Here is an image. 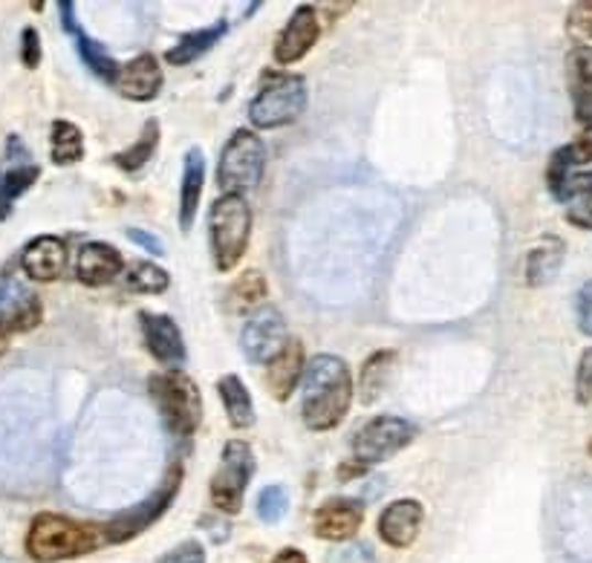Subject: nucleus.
Masks as SVG:
<instances>
[{
    "instance_id": "nucleus-1",
    "label": "nucleus",
    "mask_w": 592,
    "mask_h": 563,
    "mask_svg": "<svg viewBox=\"0 0 592 563\" xmlns=\"http://www.w3.org/2000/svg\"><path fill=\"white\" fill-rule=\"evenodd\" d=\"M301 419L310 431H333L344 422L353 404V376L344 358L321 353L304 367Z\"/></svg>"
},
{
    "instance_id": "nucleus-2",
    "label": "nucleus",
    "mask_w": 592,
    "mask_h": 563,
    "mask_svg": "<svg viewBox=\"0 0 592 563\" xmlns=\"http://www.w3.org/2000/svg\"><path fill=\"white\" fill-rule=\"evenodd\" d=\"M105 543L101 526L82 523L55 511H41L26 532V555L39 563H62L93 555Z\"/></svg>"
},
{
    "instance_id": "nucleus-3",
    "label": "nucleus",
    "mask_w": 592,
    "mask_h": 563,
    "mask_svg": "<svg viewBox=\"0 0 592 563\" xmlns=\"http://www.w3.org/2000/svg\"><path fill=\"white\" fill-rule=\"evenodd\" d=\"M148 393L157 402L162 422L174 436H194L203 425V397L197 381L183 370H162L148 379Z\"/></svg>"
},
{
    "instance_id": "nucleus-4",
    "label": "nucleus",
    "mask_w": 592,
    "mask_h": 563,
    "mask_svg": "<svg viewBox=\"0 0 592 563\" xmlns=\"http://www.w3.org/2000/svg\"><path fill=\"white\" fill-rule=\"evenodd\" d=\"M251 240V208L240 194H226L208 212V243L217 272H232L244 260Z\"/></svg>"
},
{
    "instance_id": "nucleus-5",
    "label": "nucleus",
    "mask_w": 592,
    "mask_h": 563,
    "mask_svg": "<svg viewBox=\"0 0 592 563\" xmlns=\"http://www.w3.org/2000/svg\"><path fill=\"white\" fill-rule=\"evenodd\" d=\"M266 171V145L255 130H235L232 139L223 145L220 162H217V185L226 194H240L258 188Z\"/></svg>"
},
{
    "instance_id": "nucleus-6",
    "label": "nucleus",
    "mask_w": 592,
    "mask_h": 563,
    "mask_svg": "<svg viewBox=\"0 0 592 563\" xmlns=\"http://www.w3.org/2000/svg\"><path fill=\"white\" fill-rule=\"evenodd\" d=\"M306 107V82L298 73H278L260 87L251 99L249 119L255 128L275 130L287 128L304 113Z\"/></svg>"
},
{
    "instance_id": "nucleus-7",
    "label": "nucleus",
    "mask_w": 592,
    "mask_h": 563,
    "mask_svg": "<svg viewBox=\"0 0 592 563\" xmlns=\"http://www.w3.org/2000/svg\"><path fill=\"white\" fill-rule=\"evenodd\" d=\"M180 488H183V468H180V465H171L165 480L157 486V491H151V495L144 497L142 502H137L133 509L119 511L116 518H110V523L101 526V529H105V541L128 543L133 541V538H139L144 529H151V526L171 509V502L180 495Z\"/></svg>"
},
{
    "instance_id": "nucleus-8",
    "label": "nucleus",
    "mask_w": 592,
    "mask_h": 563,
    "mask_svg": "<svg viewBox=\"0 0 592 563\" xmlns=\"http://www.w3.org/2000/svg\"><path fill=\"white\" fill-rule=\"evenodd\" d=\"M255 477V454L249 442L232 440L223 448L220 465L212 477V502L220 515H237L244 509L246 488Z\"/></svg>"
},
{
    "instance_id": "nucleus-9",
    "label": "nucleus",
    "mask_w": 592,
    "mask_h": 563,
    "mask_svg": "<svg viewBox=\"0 0 592 563\" xmlns=\"http://www.w3.org/2000/svg\"><path fill=\"white\" fill-rule=\"evenodd\" d=\"M417 436V427L402 416H373L353 436V459L358 465H379L405 451Z\"/></svg>"
},
{
    "instance_id": "nucleus-10",
    "label": "nucleus",
    "mask_w": 592,
    "mask_h": 563,
    "mask_svg": "<svg viewBox=\"0 0 592 563\" xmlns=\"http://www.w3.org/2000/svg\"><path fill=\"white\" fill-rule=\"evenodd\" d=\"M287 318L278 306H260L246 318L240 333V347L251 365H269L287 347Z\"/></svg>"
},
{
    "instance_id": "nucleus-11",
    "label": "nucleus",
    "mask_w": 592,
    "mask_h": 563,
    "mask_svg": "<svg viewBox=\"0 0 592 563\" xmlns=\"http://www.w3.org/2000/svg\"><path fill=\"white\" fill-rule=\"evenodd\" d=\"M44 318V304L41 297L15 278L0 281V338L9 342L12 335L30 333Z\"/></svg>"
},
{
    "instance_id": "nucleus-12",
    "label": "nucleus",
    "mask_w": 592,
    "mask_h": 563,
    "mask_svg": "<svg viewBox=\"0 0 592 563\" xmlns=\"http://www.w3.org/2000/svg\"><path fill=\"white\" fill-rule=\"evenodd\" d=\"M321 39V21L319 9L304 3L292 12V18L287 21L281 32H278V41H275V64L289 67V64H298L310 53L312 46L319 44Z\"/></svg>"
},
{
    "instance_id": "nucleus-13",
    "label": "nucleus",
    "mask_w": 592,
    "mask_h": 563,
    "mask_svg": "<svg viewBox=\"0 0 592 563\" xmlns=\"http://www.w3.org/2000/svg\"><path fill=\"white\" fill-rule=\"evenodd\" d=\"M365 523V502L353 500V497H333V500L321 502L312 520V532L321 541L347 543L353 541Z\"/></svg>"
},
{
    "instance_id": "nucleus-14",
    "label": "nucleus",
    "mask_w": 592,
    "mask_h": 563,
    "mask_svg": "<svg viewBox=\"0 0 592 563\" xmlns=\"http://www.w3.org/2000/svg\"><path fill=\"white\" fill-rule=\"evenodd\" d=\"M32 153L23 148V142L18 137L9 139L7 145V167H0V220H7L12 208H15V199L21 194L35 185V180L41 176V167L30 160Z\"/></svg>"
},
{
    "instance_id": "nucleus-15",
    "label": "nucleus",
    "mask_w": 592,
    "mask_h": 563,
    "mask_svg": "<svg viewBox=\"0 0 592 563\" xmlns=\"http://www.w3.org/2000/svg\"><path fill=\"white\" fill-rule=\"evenodd\" d=\"M426 523V506L413 497L394 500L379 515V538L394 549H410Z\"/></svg>"
},
{
    "instance_id": "nucleus-16",
    "label": "nucleus",
    "mask_w": 592,
    "mask_h": 563,
    "mask_svg": "<svg viewBox=\"0 0 592 563\" xmlns=\"http://www.w3.org/2000/svg\"><path fill=\"white\" fill-rule=\"evenodd\" d=\"M139 327H142L144 344H148L151 356L160 365H165L168 370H180L189 353H185L183 333L176 327V321L171 315L142 313L139 315Z\"/></svg>"
},
{
    "instance_id": "nucleus-17",
    "label": "nucleus",
    "mask_w": 592,
    "mask_h": 563,
    "mask_svg": "<svg viewBox=\"0 0 592 563\" xmlns=\"http://www.w3.org/2000/svg\"><path fill=\"white\" fill-rule=\"evenodd\" d=\"M21 269L30 281L53 283L67 269V243L55 235H41L23 246Z\"/></svg>"
},
{
    "instance_id": "nucleus-18",
    "label": "nucleus",
    "mask_w": 592,
    "mask_h": 563,
    "mask_svg": "<svg viewBox=\"0 0 592 563\" xmlns=\"http://www.w3.org/2000/svg\"><path fill=\"white\" fill-rule=\"evenodd\" d=\"M162 67L157 55H137L133 62L119 64V76L114 87L130 101H153L162 90Z\"/></svg>"
},
{
    "instance_id": "nucleus-19",
    "label": "nucleus",
    "mask_w": 592,
    "mask_h": 563,
    "mask_svg": "<svg viewBox=\"0 0 592 563\" xmlns=\"http://www.w3.org/2000/svg\"><path fill=\"white\" fill-rule=\"evenodd\" d=\"M125 272V258L122 251L116 249L110 243H84L82 251L76 258V278L84 283V286H107L114 283L119 274Z\"/></svg>"
},
{
    "instance_id": "nucleus-20",
    "label": "nucleus",
    "mask_w": 592,
    "mask_h": 563,
    "mask_svg": "<svg viewBox=\"0 0 592 563\" xmlns=\"http://www.w3.org/2000/svg\"><path fill=\"white\" fill-rule=\"evenodd\" d=\"M304 367L306 361L301 342H287V347L269 361V373H266L269 393H272L278 402H287V399L295 393L298 381L304 379Z\"/></svg>"
},
{
    "instance_id": "nucleus-21",
    "label": "nucleus",
    "mask_w": 592,
    "mask_h": 563,
    "mask_svg": "<svg viewBox=\"0 0 592 563\" xmlns=\"http://www.w3.org/2000/svg\"><path fill=\"white\" fill-rule=\"evenodd\" d=\"M205 188V156L200 148H191L183 162V185H180V229L191 231L197 220L200 199Z\"/></svg>"
},
{
    "instance_id": "nucleus-22",
    "label": "nucleus",
    "mask_w": 592,
    "mask_h": 563,
    "mask_svg": "<svg viewBox=\"0 0 592 563\" xmlns=\"http://www.w3.org/2000/svg\"><path fill=\"white\" fill-rule=\"evenodd\" d=\"M567 62H570V84L578 122L586 130L592 124V46H575Z\"/></svg>"
},
{
    "instance_id": "nucleus-23",
    "label": "nucleus",
    "mask_w": 592,
    "mask_h": 563,
    "mask_svg": "<svg viewBox=\"0 0 592 563\" xmlns=\"http://www.w3.org/2000/svg\"><path fill=\"white\" fill-rule=\"evenodd\" d=\"M567 249L561 237H543L526 258V283L529 286H547L555 281V274L561 272Z\"/></svg>"
},
{
    "instance_id": "nucleus-24",
    "label": "nucleus",
    "mask_w": 592,
    "mask_h": 563,
    "mask_svg": "<svg viewBox=\"0 0 592 563\" xmlns=\"http://www.w3.org/2000/svg\"><path fill=\"white\" fill-rule=\"evenodd\" d=\"M226 32H228L226 21H217V23H212V26H203V30L185 32L183 39L176 41V44L168 50L165 62L174 64V67H189V64L197 62L200 55L208 53V50H212V46L217 44Z\"/></svg>"
},
{
    "instance_id": "nucleus-25",
    "label": "nucleus",
    "mask_w": 592,
    "mask_h": 563,
    "mask_svg": "<svg viewBox=\"0 0 592 563\" xmlns=\"http://www.w3.org/2000/svg\"><path fill=\"white\" fill-rule=\"evenodd\" d=\"M217 393H220V402L226 408V416L232 422V427H251L255 425V402H251L249 388L244 385V379L235 373L223 376L217 381Z\"/></svg>"
},
{
    "instance_id": "nucleus-26",
    "label": "nucleus",
    "mask_w": 592,
    "mask_h": 563,
    "mask_svg": "<svg viewBox=\"0 0 592 563\" xmlns=\"http://www.w3.org/2000/svg\"><path fill=\"white\" fill-rule=\"evenodd\" d=\"M396 370V353L394 350H379L373 353L362 367V381H358V399L365 404H373L376 399L388 390L390 376Z\"/></svg>"
},
{
    "instance_id": "nucleus-27",
    "label": "nucleus",
    "mask_w": 592,
    "mask_h": 563,
    "mask_svg": "<svg viewBox=\"0 0 592 563\" xmlns=\"http://www.w3.org/2000/svg\"><path fill=\"white\" fill-rule=\"evenodd\" d=\"M157 151H160V122H157V119H148L137 142H133L128 151L116 153L114 165L122 167L125 174H139V171L157 156Z\"/></svg>"
},
{
    "instance_id": "nucleus-28",
    "label": "nucleus",
    "mask_w": 592,
    "mask_h": 563,
    "mask_svg": "<svg viewBox=\"0 0 592 563\" xmlns=\"http://www.w3.org/2000/svg\"><path fill=\"white\" fill-rule=\"evenodd\" d=\"M50 156L55 165H76L84 156V133L67 119H55L50 133Z\"/></svg>"
},
{
    "instance_id": "nucleus-29",
    "label": "nucleus",
    "mask_w": 592,
    "mask_h": 563,
    "mask_svg": "<svg viewBox=\"0 0 592 563\" xmlns=\"http://www.w3.org/2000/svg\"><path fill=\"white\" fill-rule=\"evenodd\" d=\"M567 203V217L570 223H575L578 229H592V174H572L567 191H563V199Z\"/></svg>"
},
{
    "instance_id": "nucleus-30",
    "label": "nucleus",
    "mask_w": 592,
    "mask_h": 563,
    "mask_svg": "<svg viewBox=\"0 0 592 563\" xmlns=\"http://www.w3.org/2000/svg\"><path fill=\"white\" fill-rule=\"evenodd\" d=\"M128 286L139 295H162L171 286V274L151 260H133L128 269Z\"/></svg>"
},
{
    "instance_id": "nucleus-31",
    "label": "nucleus",
    "mask_w": 592,
    "mask_h": 563,
    "mask_svg": "<svg viewBox=\"0 0 592 563\" xmlns=\"http://www.w3.org/2000/svg\"><path fill=\"white\" fill-rule=\"evenodd\" d=\"M78 53H82L84 64L96 73V76L101 78V82L114 84L116 76H119V62H116L114 55L107 53L105 46L99 44L96 39H90V35H84V32H78Z\"/></svg>"
},
{
    "instance_id": "nucleus-32",
    "label": "nucleus",
    "mask_w": 592,
    "mask_h": 563,
    "mask_svg": "<svg viewBox=\"0 0 592 563\" xmlns=\"http://www.w3.org/2000/svg\"><path fill=\"white\" fill-rule=\"evenodd\" d=\"M269 286H266V278L258 269H249L246 274H240L232 290H228V306L232 310H246V306H255L258 301H263Z\"/></svg>"
},
{
    "instance_id": "nucleus-33",
    "label": "nucleus",
    "mask_w": 592,
    "mask_h": 563,
    "mask_svg": "<svg viewBox=\"0 0 592 563\" xmlns=\"http://www.w3.org/2000/svg\"><path fill=\"white\" fill-rule=\"evenodd\" d=\"M289 511V495L283 486H266L258 495V518L263 523H281Z\"/></svg>"
},
{
    "instance_id": "nucleus-34",
    "label": "nucleus",
    "mask_w": 592,
    "mask_h": 563,
    "mask_svg": "<svg viewBox=\"0 0 592 563\" xmlns=\"http://www.w3.org/2000/svg\"><path fill=\"white\" fill-rule=\"evenodd\" d=\"M567 32L570 39L578 41L581 46H586V41H592V0H581L570 9L567 15Z\"/></svg>"
},
{
    "instance_id": "nucleus-35",
    "label": "nucleus",
    "mask_w": 592,
    "mask_h": 563,
    "mask_svg": "<svg viewBox=\"0 0 592 563\" xmlns=\"http://www.w3.org/2000/svg\"><path fill=\"white\" fill-rule=\"evenodd\" d=\"M327 563H376V552L365 541L338 543L327 555Z\"/></svg>"
},
{
    "instance_id": "nucleus-36",
    "label": "nucleus",
    "mask_w": 592,
    "mask_h": 563,
    "mask_svg": "<svg viewBox=\"0 0 592 563\" xmlns=\"http://www.w3.org/2000/svg\"><path fill=\"white\" fill-rule=\"evenodd\" d=\"M575 402L590 404L592 402V347H586L578 358L575 370Z\"/></svg>"
},
{
    "instance_id": "nucleus-37",
    "label": "nucleus",
    "mask_w": 592,
    "mask_h": 563,
    "mask_svg": "<svg viewBox=\"0 0 592 563\" xmlns=\"http://www.w3.org/2000/svg\"><path fill=\"white\" fill-rule=\"evenodd\" d=\"M157 563H205V549L197 541H185L165 552Z\"/></svg>"
},
{
    "instance_id": "nucleus-38",
    "label": "nucleus",
    "mask_w": 592,
    "mask_h": 563,
    "mask_svg": "<svg viewBox=\"0 0 592 563\" xmlns=\"http://www.w3.org/2000/svg\"><path fill=\"white\" fill-rule=\"evenodd\" d=\"M575 321L578 329L592 338V283H584L575 295Z\"/></svg>"
},
{
    "instance_id": "nucleus-39",
    "label": "nucleus",
    "mask_w": 592,
    "mask_h": 563,
    "mask_svg": "<svg viewBox=\"0 0 592 563\" xmlns=\"http://www.w3.org/2000/svg\"><path fill=\"white\" fill-rule=\"evenodd\" d=\"M21 62L30 69H35L41 64V39L35 26H26L21 32Z\"/></svg>"
},
{
    "instance_id": "nucleus-40",
    "label": "nucleus",
    "mask_w": 592,
    "mask_h": 563,
    "mask_svg": "<svg viewBox=\"0 0 592 563\" xmlns=\"http://www.w3.org/2000/svg\"><path fill=\"white\" fill-rule=\"evenodd\" d=\"M128 237L137 246H142L144 251H151V255H165V246H162V240L157 235H148L144 229H128Z\"/></svg>"
},
{
    "instance_id": "nucleus-41",
    "label": "nucleus",
    "mask_w": 592,
    "mask_h": 563,
    "mask_svg": "<svg viewBox=\"0 0 592 563\" xmlns=\"http://www.w3.org/2000/svg\"><path fill=\"white\" fill-rule=\"evenodd\" d=\"M62 26H64V32H67V35H78V23H76V3H62Z\"/></svg>"
},
{
    "instance_id": "nucleus-42",
    "label": "nucleus",
    "mask_w": 592,
    "mask_h": 563,
    "mask_svg": "<svg viewBox=\"0 0 592 563\" xmlns=\"http://www.w3.org/2000/svg\"><path fill=\"white\" fill-rule=\"evenodd\" d=\"M272 563H310L301 549H281Z\"/></svg>"
},
{
    "instance_id": "nucleus-43",
    "label": "nucleus",
    "mask_w": 592,
    "mask_h": 563,
    "mask_svg": "<svg viewBox=\"0 0 592 563\" xmlns=\"http://www.w3.org/2000/svg\"><path fill=\"white\" fill-rule=\"evenodd\" d=\"M7 347H9V342H3V338H0V356L7 353Z\"/></svg>"
},
{
    "instance_id": "nucleus-44",
    "label": "nucleus",
    "mask_w": 592,
    "mask_h": 563,
    "mask_svg": "<svg viewBox=\"0 0 592 563\" xmlns=\"http://www.w3.org/2000/svg\"><path fill=\"white\" fill-rule=\"evenodd\" d=\"M584 133H590V137H592V124H590V128H586V130H584Z\"/></svg>"
},
{
    "instance_id": "nucleus-45",
    "label": "nucleus",
    "mask_w": 592,
    "mask_h": 563,
    "mask_svg": "<svg viewBox=\"0 0 592 563\" xmlns=\"http://www.w3.org/2000/svg\"><path fill=\"white\" fill-rule=\"evenodd\" d=\"M590 457H592V440H590Z\"/></svg>"
}]
</instances>
